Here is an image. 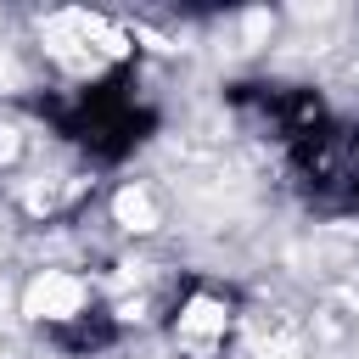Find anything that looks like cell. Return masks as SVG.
I'll use <instances>...</instances> for the list:
<instances>
[{"label": "cell", "instance_id": "obj_1", "mask_svg": "<svg viewBox=\"0 0 359 359\" xmlns=\"http://www.w3.org/2000/svg\"><path fill=\"white\" fill-rule=\"evenodd\" d=\"M39 56L62 79H73V84L90 90V84H101V79H112L123 67L129 34L112 17H101V11H50L39 22Z\"/></svg>", "mask_w": 359, "mask_h": 359}, {"label": "cell", "instance_id": "obj_2", "mask_svg": "<svg viewBox=\"0 0 359 359\" xmlns=\"http://www.w3.org/2000/svg\"><path fill=\"white\" fill-rule=\"evenodd\" d=\"M236 325H241L236 297L208 286V280L185 286L168 303V342H174L180 359H224L230 342H236Z\"/></svg>", "mask_w": 359, "mask_h": 359}, {"label": "cell", "instance_id": "obj_3", "mask_svg": "<svg viewBox=\"0 0 359 359\" xmlns=\"http://www.w3.org/2000/svg\"><path fill=\"white\" fill-rule=\"evenodd\" d=\"M84 191H90L84 174H50V180H34V185L22 191V208H28L34 219H56V213H73V208L84 202Z\"/></svg>", "mask_w": 359, "mask_h": 359}, {"label": "cell", "instance_id": "obj_4", "mask_svg": "<svg viewBox=\"0 0 359 359\" xmlns=\"http://www.w3.org/2000/svg\"><path fill=\"white\" fill-rule=\"evenodd\" d=\"M112 219H118L129 236H146V230H157V224H163V208H157V196H151L140 180H129V185L112 196Z\"/></svg>", "mask_w": 359, "mask_h": 359}, {"label": "cell", "instance_id": "obj_5", "mask_svg": "<svg viewBox=\"0 0 359 359\" xmlns=\"http://www.w3.org/2000/svg\"><path fill=\"white\" fill-rule=\"evenodd\" d=\"M22 146H28V140H22V129H17L11 118H0V168H11V163L22 157Z\"/></svg>", "mask_w": 359, "mask_h": 359}, {"label": "cell", "instance_id": "obj_6", "mask_svg": "<svg viewBox=\"0 0 359 359\" xmlns=\"http://www.w3.org/2000/svg\"><path fill=\"white\" fill-rule=\"evenodd\" d=\"M348 180H353V185H359V129H353V135H348Z\"/></svg>", "mask_w": 359, "mask_h": 359}, {"label": "cell", "instance_id": "obj_7", "mask_svg": "<svg viewBox=\"0 0 359 359\" xmlns=\"http://www.w3.org/2000/svg\"><path fill=\"white\" fill-rule=\"evenodd\" d=\"M0 359H6V342H0Z\"/></svg>", "mask_w": 359, "mask_h": 359}]
</instances>
